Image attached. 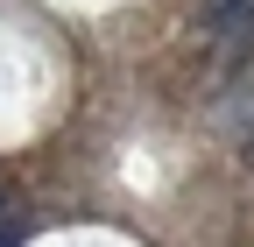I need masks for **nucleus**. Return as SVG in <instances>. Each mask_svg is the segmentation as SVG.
I'll return each instance as SVG.
<instances>
[{
    "label": "nucleus",
    "mask_w": 254,
    "mask_h": 247,
    "mask_svg": "<svg viewBox=\"0 0 254 247\" xmlns=\"http://www.w3.org/2000/svg\"><path fill=\"white\" fill-rule=\"evenodd\" d=\"M198 28H205V43H219L226 57L254 50V0H205V7H198Z\"/></svg>",
    "instance_id": "f257e3e1"
},
{
    "label": "nucleus",
    "mask_w": 254,
    "mask_h": 247,
    "mask_svg": "<svg viewBox=\"0 0 254 247\" xmlns=\"http://www.w3.org/2000/svg\"><path fill=\"white\" fill-rule=\"evenodd\" d=\"M0 247H21V226H7V233H0Z\"/></svg>",
    "instance_id": "f03ea898"
},
{
    "label": "nucleus",
    "mask_w": 254,
    "mask_h": 247,
    "mask_svg": "<svg viewBox=\"0 0 254 247\" xmlns=\"http://www.w3.org/2000/svg\"><path fill=\"white\" fill-rule=\"evenodd\" d=\"M7 226H14V219H7V191H0V233H7Z\"/></svg>",
    "instance_id": "7ed1b4c3"
}]
</instances>
